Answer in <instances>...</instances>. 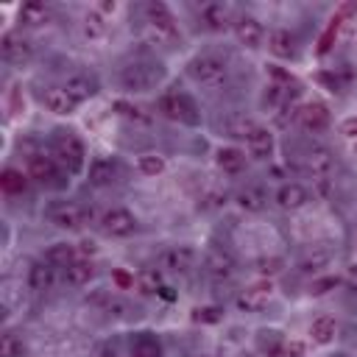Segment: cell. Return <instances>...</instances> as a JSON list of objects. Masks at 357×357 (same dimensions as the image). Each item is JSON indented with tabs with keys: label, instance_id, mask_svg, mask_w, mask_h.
<instances>
[{
	"label": "cell",
	"instance_id": "cell-34",
	"mask_svg": "<svg viewBox=\"0 0 357 357\" xmlns=\"http://www.w3.org/2000/svg\"><path fill=\"white\" fill-rule=\"evenodd\" d=\"M47 20V8L42 6V3H25L22 8H20V22L22 25H39V22H45Z\"/></svg>",
	"mask_w": 357,
	"mask_h": 357
},
{
	"label": "cell",
	"instance_id": "cell-48",
	"mask_svg": "<svg viewBox=\"0 0 357 357\" xmlns=\"http://www.w3.org/2000/svg\"><path fill=\"white\" fill-rule=\"evenodd\" d=\"M114 8H117L114 3H100V11H114Z\"/></svg>",
	"mask_w": 357,
	"mask_h": 357
},
{
	"label": "cell",
	"instance_id": "cell-17",
	"mask_svg": "<svg viewBox=\"0 0 357 357\" xmlns=\"http://www.w3.org/2000/svg\"><path fill=\"white\" fill-rule=\"evenodd\" d=\"M64 89H67V95H70L75 103H84V100L95 98L98 81H95L92 75H86V73H73V75L64 81Z\"/></svg>",
	"mask_w": 357,
	"mask_h": 357
},
{
	"label": "cell",
	"instance_id": "cell-26",
	"mask_svg": "<svg viewBox=\"0 0 357 357\" xmlns=\"http://www.w3.org/2000/svg\"><path fill=\"white\" fill-rule=\"evenodd\" d=\"M64 279L73 287H84V284H89L95 279V265L89 259H75L73 265L64 268Z\"/></svg>",
	"mask_w": 357,
	"mask_h": 357
},
{
	"label": "cell",
	"instance_id": "cell-44",
	"mask_svg": "<svg viewBox=\"0 0 357 357\" xmlns=\"http://www.w3.org/2000/svg\"><path fill=\"white\" fill-rule=\"evenodd\" d=\"M304 354H307V346L301 340H290L284 346V357H304Z\"/></svg>",
	"mask_w": 357,
	"mask_h": 357
},
{
	"label": "cell",
	"instance_id": "cell-20",
	"mask_svg": "<svg viewBox=\"0 0 357 357\" xmlns=\"http://www.w3.org/2000/svg\"><path fill=\"white\" fill-rule=\"evenodd\" d=\"M234 204H237L243 212H262V209L268 206V192H265L259 184H245L243 190H237Z\"/></svg>",
	"mask_w": 357,
	"mask_h": 357
},
{
	"label": "cell",
	"instance_id": "cell-10",
	"mask_svg": "<svg viewBox=\"0 0 357 357\" xmlns=\"http://www.w3.org/2000/svg\"><path fill=\"white\" fill-rule=\"evenodd\" d=\"M31 53H33V45H31L25 36H20V33H14V31L3 33V39H0V56H3V61H8V64H22V61L31 59Z\"/></svg>",
	"mask_w": 357,
	"mask_h": 357
},
{
	"label": "cell",
	"instance_id": "cell-27",
	"mask_svg": "<svg viewBox=\"0 0 357 357\" xmlns=\"http://www.w3.org/2000/svg\"><path fill=\"white\" fill-rule=\"evenodd\" d=\"M45 259H47L53 268H67V265H73V262L78 259V245H73V243H53V245L47 248Z\"/></svg>",
	"mask_w": 357,
	"mask_h": 357
},
{
	"label": "cell",
	"instance_id": "cell-11",
	"mask_svg": "<svg viewBox=\"0 0 357 357\" xmlns=\"http://www.w3.org/2000/svg\"><path fill=\"white\" fill-rule=\"evenodd\" d=\"M335 167V156L326 145H312L307 153H304V170L318 181V178H329Z\"/></svg>",
	"mask_w": 357,
	"mask_h": 357
},
{
	"label": "cell",
	"instance_id": "cell-37",
	"mask_svg": "<svg viewBox=\"0 0 357 357\" xmlns=\"http://www.w3.org/2000/svg\"><path fill=\"white\" fill-rule=\"evenodd\" d=\"M117 109H120V114H123V117H128V120H134V123H151V114H145V109H142V106H134V103L120 100V103H117Z\"/></svg>",
	"mask_w": 357,
	"mask_h": 357
},
{
	"label": "cell",
	"instance_id": "cell-7",
	"mask_svg": "<svg viewBox=\"0 0 357 357\" xmlns=\"http://www.w3.org/2000/svg\"><path fill=\"white\" fill-rule=\"evenodd\" d=\"M159 70H153V64H145V61H134L123 70V86L126 89H134V92H145L153 86V81H159Z\"/></svg>",
	"mask_w": 357,
	"mask_h": 357
},
{
	"label": "cell",
	"instance_id": "cell-6",
	"mask_svg": "<svg viewBox=\"0 0 357 357\" xmlns=\"http://www.w3.org/2000/svg\"><path fill=\"white\" fill-rule=\"evenodd\" d=\"M204 271H206L209 279H215V282H226V279L234 276L237 262H234V257H231L229 251H223V248H209L206 257H204Z\"/></svg>",
	"mask_w": 357,
	"mask_h": 357
},
{
	"label": "cell",
	"instance_id": "cell-4",
	"mask_svg": "<svg viewBox=\"0 0 357 357\" xmlns=\"http://www.w3.org/2000/svg\"><path fill=\"white\" fill-rule=\"evenodd\" d=\"M159 112L167 117V120H176V123H187V126H198V109H195V100L184 92H167L159 98Z\"/></svg>",
	"mask_w": 357,
	"mask_h": 357
},
{
	"label": "cell",
	"instance_id": "cell-23",
	"mask_svg": "<svg viewBox=\"0 0 357 357\" xmlns=\"http://www.w3.org/2000/svg\"><path fill=\"white\" fill-rule=\"evenodd\" d=\"M201 22H204V28H209V31H223V28H229V22H231L229 6H223V3H206V6L201 8Z\"/></svg>",
	"mask_w": 357,
	"mask_h": 357
},
{
	"label": "cell",
	"instance_id": "cell-31",
	"mask_svg": "<svg viewBox=\"0 0 357 357\" xmlns=\"http://www.w3.org/2000/svg\"><path fill=\"white\" fill-rule=\"evenodd\" d=\"M131 357H162V346L151 332H139L131 340Z\"/></svg>",
	"mask_w": 357,
	"mask_h": 357
},
{
	"label": "cell",
	"instance_id": "cell-25",
	"mask_svg": "<svg viewBox=\"0 0 357 357\" xmlns=\"http://www.w3.org/2000/svg\"><path fill=\"white\" fill-rule=\"evenodd\" d=\"M335 335H337V321H335L332 315H318V318H312V324H310V337H312V343L326 346V343L335 340Z\"/></svg>",
	"mask_w": 357,
	"mask_h": 357
},
{
	"label": "cell",
	"instance_id": "cell-33",
	"mask_svg": "<svg viewBox=\"0 0 357 357\" xmlns=\"http://www.w3.org/2000/svg\"><path fill=\"white\" fill-rule=\"evenodd\" d=\"M257 126H259V123H254V120L245 117V114H231V117H226V123H223L226 134L234 137V139H245Z\"/></svg>",
	"mask_w": 357,
	"mask_h": 357
},
{
	"label": "cell",
	"instance_id": "cell-19",
	"mask_svg": "<svg viewBox=\"0 0 357 357\" xmlns=\"http://www.w3.org/2000/svg\"><path fill=\"white\" fill-rule=\"evenodd\" d=\"M245 151L251 159H268L273 153V134L265 126H257L248 137H245Z\"/></svg>",
	"mask_w": 357,
	"mask_h": 357
},
{
	"label": "cell",
	"instance_id": "cell-12",
	"mask_svg": "<svg viewBox=\"0 0 357 357\" xmlns=\"http://www.w3.org/2000/svg\"><path fill=\"white\" fill-rule=\"evenodd\" d=\"M50 223L53 226H59V229H64V231H75V229H81L84 226V220H86V215H84V209L78 206V204H70V201H61V204H56L53 209H50Z\"/></svg>",
	"mask_w": 357,
	"mask_h": 357
},
{
	"label": "cell",
	"instance_id": "cell-46",
	"mask_svg": "<svg viewBox=\"0 0 357 357\" xmlns=\"http://www.w3.org/2000/svg\"><path fill=\"white\" fill-rule=\"evenodd\" d=\"M343 282L349 284V290H354V293H357V262L346 268V276H343Z\"/></svg>",
	"mask_w": 357,
	"mask_h": 357
},
{
	"label": "cell",
	"instance_id": "cell-3",
	"mask_svg": "<svg viewBox=\"0 0 357 357\" xmlns=\"http://www.w3.org/2000/svg\"><path fill=\"white\" fill-rule=\"evenodd\" d=\"M145 14H148V36L156 42V45H170V42H176V22H173V14H170V8L165 6V3H148V8H145Z\"/></svg>",
	"mask_w": 357,
	"mask_h": 357
},
{
	"label": "cell",
	"instance_id": "cell-2",
	"mask_svg": "<svg viewBox=\"0 0 357 357\" xmlns=\"http://www.w3.org/2000/svg\"><path fill=\"white\" fill-rule=\"evenodd\" d=\"M53 159L67 167L70 173H78L84 170V162H86V151H84V142L73 134V131H59L53 137Z\"/></svg>",
	"mask_w": 357,
	"mask_h": 357
},
{
	"label": "cell",
	"instance_id": "cell-47",
	"mask_svg": "<svg viewBox=\"0 0 357 357\" xmlns=\"http://www.w3.org/2000/svg\"><path fill=\"white\" fill-rule=\"evenodd\" d=\"M78 251H81V254H86V257H89V254H95V251H98V248H95V243H92V240H81V243H78Z\"/></svg>",
	"mask_w": 357,
	"mask_h": 357
},
{
	"label": "cell",
	"instance_id": "cell-16",
	"mask_svg": "<svg viewBox=\"0 0 357 357\" xmlns=\"http://www.w3.org/2000/svg\"><path fill=\"white\" fill-rule=\"evenodd\" d=\"M271 298V282H257L251 287H245L240 296H237V307L243 312H259Z\"/></svg>",
	"mask_w": 357,
	"mask_h": 357
},
{
	"label": "cell",
	"instance_id": "cell-13",
	"mask_svg": "<svg viewBox=\"0 0 357 357\" xmlns=\"http://www.w3.org/2000/svg\"><path fill=\"white\" fill-rule=\"evenodd\" d=\"M273 201H276L279 209L293 212V209H301V206L310 201V192H307L298 181H287V184H282V187L273 192Z\"/></svg>",
	"mask_w": 357,
	"mask_h": 357
},
{
	"label": "cell",
	"instance_id": "cell-8",
	"mask_svg": "<svg viewBox=\"0 0 357 357\" xmlns=\"http://www.w3.org/2000/svg\"><path fill=\"white\" fill-rule=\"evenodd\" d=\"M231 28H234V36H237V42L243 45V47H259L262 45V39H265V28H262V22L257 20V17H251V14H240L234 22H231Z\"/></svg>",
	"mask_w": 357,
	"mask_h": 357
},
{
	"label": "cell",
	"instance_id": "cell-28",
	"mask_svg": "<svg viewBox=\"0 0 357 357\" xmlns=\"http://www.w3.org/2000/svg\"><path fill=\"white\" fill-rule=\"evenodd\" d=\"M28 181H31V176L22 173L20 167H6V170L0 173V187H3V192H8V195L25 192V190H28Z\"/></svg>",
	"mask_w": 357,
	"mask_h": 357
},
{
	"label": "cell",
	"instance_id": "cell-9",
	"mask_svg": "<svg viewBox=\"0 0 357 357\" xmlns=\"http://www.w3.org/2000/svg\"><path fill=\"white\" fill-rule=\"evenodd\" d=\"M195 262H198V254L190 245H173V248L162 251V257H159V265L173 273H187L195 268Z\"/></svg>",
	"mask_w": 357,
	"mask_h": 357
},
{
	"label": "cell",
	"instance_id": "cell-43",
	"mask_svg": "<svg viewBox=\"0 0 357 357\" xmlns=\"http://www.w3.org/2000/svg\"><path fill=\"white\" fill-rule=\"evenodd\" d=\"M268 73H271V78H273V81H279V84H287V86L293 84V75H290V73H284L279 64H268Z\"/></svg>",
	"mask_w": 357,
	"mask_h": 357
},
{
	"label": "cell",
	"instance_id": "cell-15",
	"mask_svg": "<svg viewBox=\"0 0 357 357\" xmlns=\"http://www.w3.org/2000/svg\"><path fill=\"white\" fill-rule=\"evenodd\" d=\"M28 176L39 184H53L59 178V162L53 156H45V153H33L28 159Z\"/></svg>",
	"mask_w": 357,
	"mask_h": 357
},
{
	"label": "cell",
	"instance_id": "cell-22",
	"mask_svg": "<svg viewBox=\"0 0 357 357\" xmlns=\"http://www.w3.org/2000/svg\"><path fill=\"white\" fill-rule=\"evenodd\" d=\"M215 165H218V170H223L229 176H237L245 167V151H240V148H218L215 151Z\"/></svg>",
	"mask_w": 357,
	"mask_h": 357
},
{
	"label": "cell",
	"instance_id": "cell-18",
	"mask_svg": "<svg viewBox=\"0 0 357 357\" xmlns=\"http://www.w3.org/2000/svg\"><path fill=\"white\" fill-rule=\"evenodd\" d=\"M42 103H45L47 112H53V114H59V117H67V114L75 112V100L67 95L64 86H47V89L42 92Z\"/></svg>",
	"mask_w": 357,
	"mask_h": 357
},
{
	"label": "cell",
	"instance_id": "cell-32",
	"mask_svg": "<svg viewBox=\"0 0 357 357\" xmlns=\"http://www.w3.org/2000/svg\"><path fill=\"white\" fill-rule=\"evenodd\" d=\"M81 33L89 39V42H98L106 36V22L100 17V11H86L84 20H81Z\"/></svg>",
	"mask_w": 357,
	"mask_h": 357
},
{
	"label": "cell",
	"instance_id": "cell-40",
	"mask_svg": "<svg viewBox=\"0 0 357 357\" xmlns=\"http://www.w3.org/2000/svg\"><path fill=\"white\" fill-rule=\"evenodd\" d=\"M220 312H223L220 307H198L192 318L201 324H215V321H220Z\"/></svg>",
	"mask_w": 357,
	"mask_h": 357
},
{
	"label": "cell",
	"instance_id": "cell-41",
	"mask_svg": "<svg viewBox=\"0 0 357 357\" xmlns=\"http://www.w3.org/2000/svg\"><path fill=\"white\" fill-rule=\"evenodd\" d=\"M257 271H259L262 276H273V273H279V271H282V259H276V257L259 259V262H257Z\"/></svg>",
	"mask_w": 357,
	"mask_h": 357
},
{
	"label": "cell",
	"instance_id": "cell-5",
	"mask_svg": "<svg viewBox=\"0 0 357 357\" xmlns=\"http://www.w3.org/2000/svg\"><path fill=\"white\" fill-rule=\"evenodd\" d=\"M100 226L109 237H131L137 231V218L126 206H112V209L103 212Z\"/></svg>",
	"mask_w": 357,
	"mask_h": 357
},
{
	"label": "cell",
	"instance_id": "cell-21",
	"mask_svg": "<svg viewBox=\"0 0 357 357\" xmlns=\"http://www.w3.org/2000/svg\"><path fill=\"white\" fill-rule=\"evenodd\" d=\"M53 282H56V268H53L47 259H39V262H33V265L28 268V287H31L33 293L50 290Z\"/></svg>",
	"mask_w": 357,
	"mask_h": 357
},
{
	"label": "cell",
	"instance_id": "cell-36",
	"mask_svg": "<svg viewBox=\"0 0 357 357\" xmlns=\"http://www.w3.org/2000/svg\"><path fill=\"white\" fill-rule=\"evenodd\" d=\"M22 354H25L22 337H17L14 332H3V337H0V357H22Z\"/></svg>",
	"mask_w": 357,
	"mask_h": 357
},
{
	"label": "cell",
	"instance_id": "cell-38",
	"mask_svg": "<svg viewBox=\"0 0 357 357\" xmlns=\"http://www.w3.org/2000/svg\"><path fill=\"white\" fill-rule=\"evenodd\" d=\"M337 276H321V279H312L310 282V296H326L329 290H335L337 287Z\"/></svg>",
	"mask_w": 357,
	"mask_h": 357
},
{
	"label": "cell",
	"instance_id": "cell-49",
	"mask_svg": "<svg viewBox=\"0 0 357 357\" xmlns=\"http://www.w3.org/2000/svg\"><path fill=\"white\" fill-rule=\"evenodd\" d=\"M354 245H357V231H354Z\"/></svg>",
	"mask_w": 357,
	"mask_h": 357
},
{
	"label": "cell",
	"instance_id": "cell-35",
	"mask_svg": "<svg viewBox=\"0 0 357 357\" xmlns=\"http://www.w3.org/2000/svg\"><path fill=\"white\" fill-rule=\"evenodd\" d=\"M137 170L142 176H159V173H165V159L159 153H142L137 159Z\"/></svg>",
	"mask_w": 357,
	"mask_h": 357
},
{
	"label": "cell",
	"instance_id": "cell-30",
	"mask_svg": "<svg viewBox=\"0 0 357 357\" xmlns=\"http://www.w3.org/2000/svg\"><path fill=\"white\" fill-rule=\"evenodd\" d=\"M114 181V162L112 159H95L92 165H89V184L92 187H106V184H112Z\"/></svg>",
	"mask_w": 357,
	"mask_h": 357
},
{
	"label": "cell",
	"instance_id": "cell-14",
	"mask_svg": "<svg viewBox=\"0 0 357 357\" xmlns=\"http://www.w3.org/2000/svg\"><path fill=\"white\" fill-rule=\"evenodd\" d=\"M298 123H301L304 131L318 134V131H324V128L329 126V109H326L324 103H318V100L304 103V106L298 109Z\"/></svg>",
	"mask_w": 357,
	"mask_h": 357
},
{
	"label": "cell",
	"instance_id": "cell-45",
	"mask_svg": "<svg viewBox=\"0 0 357 357\" xmlns=\"http://www.w3.org/2000/svg\"><path fill=\"white\" fill-rule=\"evenodd\" d=\"M340 134H346V137H357V117H346V120L340 123Z\"/></svg>",
	"mask_w": 357,
	"mask_h": 357
},
{
	"label": "cell",
	"instance_id": "cell-24",
	"mask_svg": "<svg viewBox=\"0 0 357 357\" xmlns=\"http://www.w3.org/2000/svg\"><path fill=\"white\" fill-rule=\"evenodd\" d=\"M268 50L276 56V59H290L296 53V39L287 28H273L268 33Z\"/></svg>",
	"mask_w": 357,
	"mask_h": 357
},
{
	"label": "cell",
	"instance_id": "cell-42",
	"mask_svg": "<svg viewBox=\"0 0 357 357\" xmlns=\"http://www.w3.org/2000/svg\"><path fill=\"white\" fill-rule=\"evenodd\" d=\"M326 262H329V257H326V254H321V257H310V259H304V262H301V271H304V273H318Z\"/></svg>",
	"mask_w": 357,
	"mask_h": 357
},
{
	"label": "cell",
	"instance_id": "cell-1",
	"mask_svg": "<svg viewBox=\"0 0 357 357\" xmlns=\"http://www.w3.org/2000/svg\"><path fill=\"white\" fill-rule=\"evenodd\" d=\"M187 73H190V78H192L195 84L215 89V86L226 84V78H229V64H226V59H220V56H215V53H204V56H195V59L187 64Z\"/></svg>",
	"mask_w": 357,
	"mask_h": 357
},
{
	"label": "cell",
	"instance_id": "cell-29",
	"mask_svg": "<svg viewBox=\"0 0 357 357\" xmlns=\"http://www.w3.org/2000/svg\"><path fill=\"white\" fill-rule=\"evenodd\" d=\"M134 284H137L139 296H159V290L165 287L159 268H142V271L134 276Z\"/></svg>",
	"mask_w": 357,
	"mask_h": 357
},
{
	"label": "cell",
	"instance_id": "cell-39",
	"mask_svg": "<svg viewBox=\"0 0 357 357\" xmlns=\"http://www.w3.org/2000/svg\"><path fill=\"white\" fill-rule=\"evenodd\" d=\"M106 312H109V315H114V318H123V315H128V312H131V307H128V301H123V298L112 296V298H106Z\"/></svg>",
	"mask_w": 357,
	"mask_h": 357
}]
</instances>
